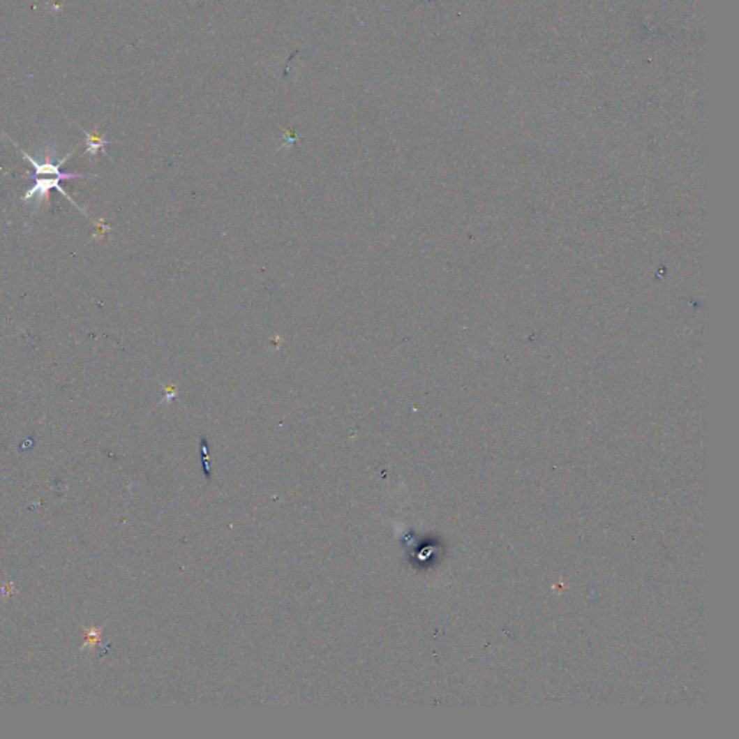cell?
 Masks as SVG:
<instances>
[{
	"instance_id": "cell-3",
	"label": "cell",
	"mask_w": 739,
	"mask_h": 739,
	"mask_svg": "<svg viewBox=\"0 0 739 739\" xmlns=\"http://www.w3.org/2000/svg\"><path fill=\"white\" fill-rule=\"evenodd\" d=\"M84 133H86V136H87V154H90L93 156H96L98 154V151L103 149L105 144L110 143L109 140L101 139L96 133H93V135L89 133V132H84Z\"/></svg>"
},
{
	"instance_id": "cell-1",
	"label": "cell",
	"mask_w": 739,
	"mask_h": 739,
	"mask_svg": "<svg viewBox=\"0 0 739 739\" xmlns=\"http://www.w3.org/2000/svg\"><path fill=\"white\" fill-rule=\"evenodd\" d=\"M62 181H64V179H61V178H58V177L52 178V179H35L33 185H32V186L28 189V191L22 195V200H24L25 202H28V201H31V200H36L38 204H44L45 201H50V193H51V189H57L58 193H61V194L64 195L67 200H70V202H71L73 205H75V207L81 211L82 208L78 207L77 202L70 197V194H67V193L64 191V188H62V186L59 185ZM82 211H84V209H82ZM84 213H86V211H84Z\"/></svg>"
},
{
	"instance_id": "cell-2",
	"label": "cell",
	"mask_w": 739,
	"mask_h": 739,
	"mask_svg": "<svg viewBox=\"0 0 739 739\" xmlns=\"http://www.w3.org/2000/svg\"><path fill=\"white\" fill-rule=\"evenodd\" d=\"M20 154H22V156L31 162V165L33 166V177H39V175H54V177H58L61 179H75V178H91L89 175H84V174H77V172H62L59 166L64 163L73 154L67 155L64 159L59 161V163H51V162H44V163H39L38 161H35L31 155H28L24 149H19Z\"/></svg>"
}]
</instances>
